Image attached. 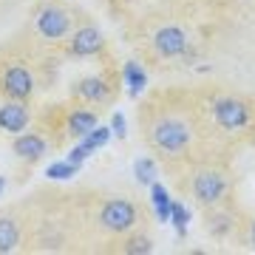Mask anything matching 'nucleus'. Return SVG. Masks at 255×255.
Here are the masks:
<instances>
[{
  "instance_id": "obj_1",
  "label": "nucleus",
  "mask_w": 255,
  "mask_h": 255,
  "mask_svg": "<svg viewBox=\"0 0 255 255\" xmlns=\"http://www.w3.org/2000/svg\"><path fill=\"white\" fill-rule=\"evenodd\" d=\"M100 221H102V227L111 230V233H125V230H130L136 224V207H133L130 201L114 199L102 207Z\"/></svg>"
},
{
  "instance_id": "obj_2",
  "label": "nucleus",
  "mask_w": 255,
  "mask_h": 255,
  "mask_svg": "<svg viewBox=\"0 0 255 255\" xmlns=\"http://www.w3.org/2000/svg\"><path fill=\"white\" fill-rule=\"evenodd\" d=\"M187 139H190V133H187V128H184L179 119H164V122H159L156 130H153V145L167 150V153L184 150Z\"/></svg>"
},
{
  "instance_id": "obj_3",
  "label": "nucleus",
  "mask_w": 255,
  "mask_h": 255,
  "mask_svg": "<svg viewBox=\"0 0 255 255\" xmlns=\"http://www.w3.org/2000/svg\"><path fill=\"white\" fill-rule=\"evenodd\" d=\"M68 26H71V17H68V11L57 9V6H48L37 14V28H40V34L48 37V40H57V37L68 34Z\"/></svg>"
},
{
  "instance_id": "obj_4",
  "label": "nucleus",
  "mask_w": 255,
  "mask_h": 255,
  "mask_svg": "<svg viewBox=\"0 0 255 255\" xmlns=\"http://www.w3.org/2000/svg\"><path fill=\"white\" fill-rule=\"evenodd\" d=\"M153 46H156V51H159L162 57H179V54L187 51V37H184L182 28L167 26V28H162V31L153 37Z\"/></svg>"
},
{
  "instance_id": "obj_5",
  "label": "nucleus",
  "mask_w": 255,
  "mask_h": 255,
  "mask_svg": "<svg viewBox=\"0 0 255 255\" xmlns=\"http://www.w3.org/2000/svg\"><path fill=\"white\" fill-rule=\"evenodd\" d=\"M31 85H34L31 74L23 65H11L9 71H6V77H3V91L11 100H26L28 94H31Z\"/></svg>"
},
{
  "instance_id": "obj_6",
  "label": "nucleus",
  "mask_w": 255,
  "mask_h": 255,
  "mask_svg": "<svg viewBox=\"0 0 255 255\" xmlns=\"http://www.w3.org/2000/svg\"><path fill=\"white\" fill-rule=\"evenodd\" d=\"M216 119L221 128H241L250 119V108L238 100H221L216 102Z\"/></svg>"
},
{
  "instance_id": "obj_7",
  "label": "nucleus",
  "mask_w": 255,
  "mask_h": 255,
  "mask_svg": "<svg viewBox=\"0 0 255 255\" xmlns=\"http://www.w3.org/2000/svg\"><path fill=\"white\" fill-rule=\"evenodd\" d=\"M224 187H227V182H224V176L221 173H201L199 179H196V199L201 201V204H213V201L221 199V193H224Z\"/></svg>"
},
{
  "instance_id": "obj_8",
  "label": "nucleus",
  "mask_w": 255,
  "mask_h": 255,
  "mask_svg": "<svg viewBox=\"0 0 255 255\" xmlns=\"http://www.w3.org/2000/svg\"><path fill=\"white\" fill-rule=\"evenodd\" d=\"M111 139V130L108 128H94L91 133H88V136H85V142H82L80 147H74L71 153H68V162H74V164H80L82 159H85V156H91L94 150H97V147H102L105 145V142H108Z\"/></svg>"
},
{
  "instance_id": "obj_9",
  "label": "nucleus",
  "mask_w": 255,
  "mask_h": 255,
  "mask_svg": "<svg viewBox=\"0 0 255 255\" xmlns=\"http://www.w3.org/2000/svg\"><path fill=\"white\" fill-rule=\"evenodd\" d=\"M100 48H102V34L97 28H82L71 40V54H77V57H91Z\"/></svg>"
},
{
  "instance_id": "obj_10",
  "label": "nucleus",
  "mask_w": 255,
  "mask_h": 255,
  "mask_svg": "<svg viewBox=\"0 0 255 255\" xmlns=\"http://www.w3.org/2000/svg\"><path fill=\"white\" fill-rule=\"evenodd\" d=\"M28 125V111L20 102H9L0 108V128L9 130V133H20Z\"/></svg>"
},
{
  "instance_id": "obj_11",
  "label": "nucleus",
  "mask_w": 255,
  "mask_h": 255,
  "mask_svg": "<svg viewBox=\"0 0 255 255\" xmlns=\"http://www.w3.org/2000/svg\"><path fill=\"white\" fill-rule=\"evenodd\" d=\"M14 153H17L20 159H28V162H34V159H40V156L46 153V142H43L40 136H34V133L17 136V139H14Z\"/></svg>"
},
{
  "instance_id": "obj_12",
  "label": "nucleus",
  "mask_w": 255,
  "mask_h": 255,
  "mask_svg": "<svg viewBox=\"0 0 255 255\" xmlns=\"http://www.w3.org/2000/svg\"><path fill=\"white\" fill-rule=\"evenodd\" d=\"M68 128H71L74 136H88L94 128H97V114H91V111H77L68 119Z\"/></svg>"
},
{
  "instance_id": "obj_13",
  "label": "nucleus",
  "mask_w": 255,
  "mask_h": 255,
  "mask_svg": "<svg viewBox=\"0 0 255 255\" xmlns=\"http://www.w3.org/2000/svg\"><path fill=\"white\" fill-rule=\"evenodd\" d=\"M77 94H80V97H85V100H91V102H100V100H105V97H108V85H105L100 77H91V80H82L80 82Z\"/></svg>"
},
{
  "instance_id": "obj_14",
  "label": "nucleus",
  "mask_w": 255,
  "mask_h": 255,
  "mask_svg": "<svg viewBox=\"0 0 255 255\" xmlns=\"http://www.w3.org/2000/svg\"><path fill=\"white\" fill-rule=\"evenodd\" d=\"M125 80H128V94H130V97L142 94V91H145V85H147L145 71H142V65H136V63H128L125 65Z\"/></svg>"
},
{
  "instance_id": "obj_15",
  "label": "nucleus",
  "mask_w": 255,
  "mask_h": 255,
  "mask_svg": "<svg viewBox=\"0 0 255 255\" xmlns=\"http://www.w3.org/2000/svg\"><path fill=\"white\" fill-rule=\"evenodd\" d=\"M20 241V230L14 221L9 219H0V253H9V250H14Z\"/></svg>"
},
{
  "instance_id": "obj_16",
  "label": "nucleus",
  "mask_w": 255,
  "mask_h": 255,
  "mask_svg": "<svg viewBox=\"0 0 255 255\" xmlns=\"http://www.w3.org/2000/svg\"><path fill=\"white\" fill-rule=\"evenodd\" d=\"M150 190H153V207L156 213H159V221H170V196H167V190H164L162 184H150Z\"/></svg>"
},
{
  "instance_id": "obj_17",
  "label": "nucleus",
  "mask_w": 255,
  "mask_h": 255,
  "mask_svg": "<svg viewBox=\"0 0 255 255\" xmlns=\"http://www.w3.org/2000/svg\"><path fill=\"white\" fill-rule=\"evenodd\" d=\"M133 173H136V179L142 184H153L156 182V164L150 162V159H136V164H133Z\"/></svg>"
},
{
  "instance_id": "obj_18",
  "label": "nucleus",
  "mask_w": 255,
  "mask_h": 255,
  "mask_svg": "<svg viewBox=\"0 0 255 255\" xmlns=\"http://www.w3.org/2000/svg\"><path fill=\"white\" fill-rule=\"evenodd\" d=\"M170 221H173L176 233H179V236H184V233H187V221H190L187 207H184V204H170Z\"/></svg>"
},
{
  "instance_id": "obj_19",
  "label": "nucleus",
  "mask_w": 255,
  "mask_h": 255,
  "mask_svg": "<svg viewBox=\"0 0 255 255\" xmlns=\"http://www.w3.org/2000/svg\"><path fill=\"white\" fill-rule=\"evenodd\" d=\"M77 167H80V164H74V162H68V159H63V162L51 164V167L46 170V176H48V179H71V176L77 173Z\"/></svg>"
},
{
  "instance_id": "obj_20",
  "label": "nucleus",
  "mask_w": 255,
  "mask_h": 255,
  "mask_svg": "<svg viewBox=\"0 0 255 255\" xmlns=\"http://www.w3.org/2000/svg\"><path fill=\"white\" fill-rule=\"evenodd\" d=\"M125 250H128V253H150L153 247H150V241H147V238H130Z\"/></svg>"
},
{
  "instance_id": "obj_21",
  "label": "nucleus",
  "mask_w": 255,
  "mask_h": 255,
  "mask_svg": "<svg viewBox=\"0 0 255 255\" xmlns=\"http://www.w3.org/2000/svg\"><path fill=\"white\" fill-rule=\"evenodd\" d=\"M111 130H114V133H117L119 139H125V117H122V114H114V122H111Z\"/></svg>"
},
{
  "instance_id": "obj_22",
  "label": "nucleus",
  "mask_w": 255,
  "mask_h": 255,
  "mask_svg": "<svg viewBox=\"0 0 255 255\" xmlns=\"http://www.w3.org/2000/svg\"><path fill=\"white\" fill-rule=\"evenodd\" d=\"M3 187H6V179H3V176H0V193H3Z\"/></svg>"
},
{
  "instance_id": "obj_23",
  "label": "nucleus",
  "mask_w": 255,
  "mask_h": 255,
  "mask_svg": "<svg viewBox=\"0 0 255 255\" xmlns=\"http://www.w3.org/2000/svg\"><path fill=\"white\" fill-rule=\"evenodd\" d=\"M253 241H255V227H253Z\"/></svg>"
}]
</instances>
